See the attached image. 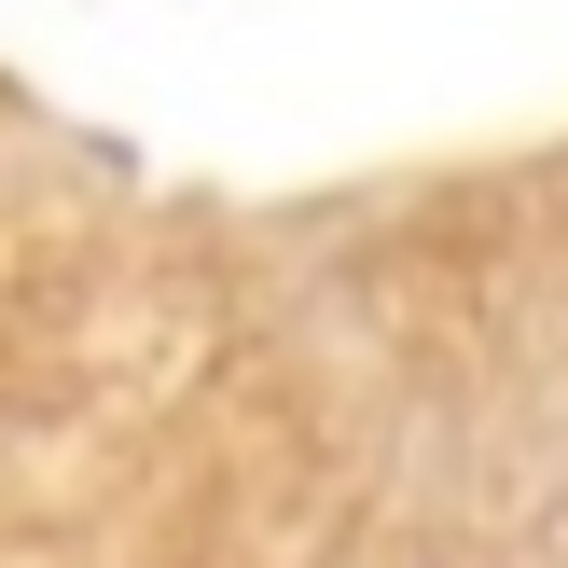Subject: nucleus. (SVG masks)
<instances>
[]
</instances>
